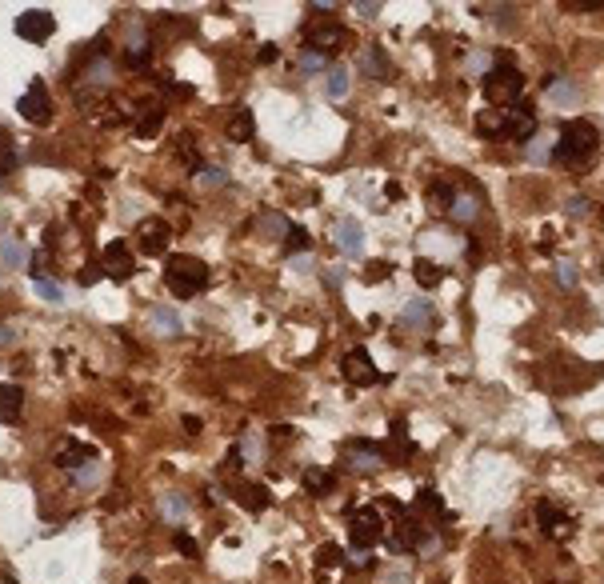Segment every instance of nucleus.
<instances>
[{
	"mask_svg": "<svg viewBox=\"0 0 604 584\" xmlns=\"http://www.w3.org/2000/svg\"><path fill=\"white\" fill-rule=\"evenodd\" d=\"M352 44L349 29H340V24H317V29H308V49L312 52H344Z\"/></svg>",
	"mask_w": 604,
	"mask_h": 584,
	"instance_id": "nucleus-7",
	"label": "nucleus"
},
{
	"mask_svg": "<svg viewBox=\"0 0 604 584\" xmlns=\"http://www.w3.org/2000/svg\"><path fill=\"white\" fill-rule=\"evenodd\" d=\"M564 8H576V13H596V8H604V0H564Z\"/></svg>",
	"mask_w": 604,
	"mask_h": 584,
	"instance_id": "nucleus-35",
	"label": "nucleus"
},
{
	"mask_svg": "<svg viewBox=\"0 0 604 584\" xmlns=\"http://www.w3.org/2000/svg\"><path fill=\"white\" fill-rule=\"evenodd\" d=\"M160 120H164V113H160V108H148V116H141L136 132H141V136H152V132L160 129Z\"/></svg>",
	"mask_w": 604,
	"mask_h": 584,
	"instance_id": "nucleus-27",
	"label": "nucleus"
},
{
	"mask_svg": "<svg viewBox=\"0 0 604 584\" xmlns=\"http://www.w3.org/2000/svg\"><path fill=\"white\" fill-rule=\"evenodd\" d=\"M301 65H304V72H320V68H324V56H320V52H312V49H308V52H304V56H301Z\"/></svg>",
	"mask_w": 604,
	"mask_h": 584,
	"instance_id": "nucleus-34",
	"label": "nucleus"
},
{
	"mask_svg": "<svg viewBox=\"0 0 604 584\" xmlns=\"http://www.w3.org/2000/svg\"><path fill=\"white\" fill-rule=\"evenodd\" d=\"M152 325H157L160 332H173V336L180 332V321H176V312H168V309H157V312H152Z\"/></svg>",
	"mask_w": 604,
	"mask_h": 584,
	"instance_id": "nucleus-25",
	"label": "nucleus"
},
{
	"mask_svg": "<svg viewBox=\"0 0 604 584\" xmlns=\"http://www.w3.org/2000/svg\"><path fill=\"white\" fill-rule=\"evenodd\" d=\"M20 408H24V392L16 389V384H0V421L4 424L16 421Z\"/></svg>",
	"mask_w": 604,
	"mask_h": 584,
	"instance_id": "nucleus-15",
	"label": "nucleus"
},
{
	"mask_svg": "<svg viewBox=\"0 0 604 584\" xmlns=\"http://www.w3.org/2000/svg\"><path fill=\"white\" fill-rule=\"evenodd\" d=\"M328 97L333 100L349 97V72H344V68H333V72H328Z\"/></svg>",
	"mask_w": 604,
	"mask_h": 584,
	"instance_id": "nucleus-23",
	"label": "nucleus"
},
{
	"mask_svg": "<svg viewBox=\"0 0 604 584\" xmlns=\"http://www.w3.org/2000/svg\"><path fill=\"white\" fill-rule=\"evenodd\" d=\"M16 113L24 116L29 124H48L52 120V97H48V84L45 81H32L20 100H16Z\"/></svg>",
	"mask_w": 604,
	"mask_h": 584,
	"instance_id": "nucleus-4",
	"label": "nucleus"
},
{
	"mask_svg": "<svg viewBox=\"0 0 604 584\" xmlns=\"http://www.w3.org/2000/svg\"><path fill=\"white\" fill-rule=\"evenodd\" d=\"M132 273H136V260H132V252H128V244L125 241H112L109 248H104V276H112V280H128Z\"/></svg>",
	"mask_w": 604,
	"mask_h": 584,
	"instance_id": "nucleus-11",
	"label": "nucleus"
},
{
	"mask_svg": "<svg viewBox=\"0 0 604 584\" xmlns=\"http://www.w3.org/2000/svg\"><path fill=\"white\" fill-rule=\"evenodd\" d=\"M16 36L20 40H29V44H40V40H48V36L56 33V20H52V13H45V8H29V13H20L16 17Z\"/></svg>",
	"mask_w": 604,
	"mask_h": 584,
	"instance_id": "nucleus-6",
	"label": "nucleus"
},
{
	"mask_svg": "<svg viewBox=\"0 0 604 584\" xmlns=\"http://www.w3.org/2000/svg\"><path fill=\"white\" fill-rule=\"evenodd\" d=\"M276 56H280V52H276V44H264V49H260V56H256V60H260V65H269V60H276Z\"/></svg>",
	"mask_w": 604,
	"mask_h": 584,
	"instance_id": "nucleus-42",
	"label": "nucleus"
},
{
	"mask_svg": "<svg viewBox=\"0 0 604 584\" xmlns=\"http://www.w3.org/2000/svg\"><path fill=\"white\" fill-rule=\"evenodd\" d=\"M424 200H429L432 212H448V209H452V200H456V188H452L448 180H432L429 193H424Z\"/></svg>",
	"mask_w": 604,
	"mask_h": 584,
	"instance_id": "nucleus-14",
	"label": "nucleus"
},
{
	"mask_svg": "<svg viewBox=\"0 0 604 584\" xmlns=\"http://www.w3.org/2000/svg\"><path fill=\"white\" fill-rule=\"evenodd\" d=\"M0 257H4V264H20V260H24V248H20V244H13V241H4Z\"/></svg>",
	"mask_w": 604,
	"mask_h": 584,
	"instance_id": "nucleus-33",
	"label": "nucleus"
},
{
	"mask_svg": "<svg viewBox=\"0 0 604 584\" xmlns=\"http://www.w3.org/2000/svg\"><path fill=\"white\" fill-rule=\"evenodd\" d=\"M340 368H344V376H349L352 384H360V389L381 380V373H376V364H372V357H368L365 348H352L349 357H344V364H340Z\"/></svg>",
	"mask_w": 604,
	"mask_h": 584,
	"instance_id": "nucleus-10",
	"label": "nucleus"
},
{
	"mask_svg": "<svg viewBox=\"0 0 604 584\" xmlns=\"http://www.w3.org/2000/svg\"><path fill=\"white\" fill-rule=\"evenodd\" d=\"M208 280H212V273H208V264L200 257L176 252V257H168V264H164V284H168V292L180 296V300L200 296V292L208 289Z\"/></svg>",
	"mask_w": 604,
	"mask_h": 584,
	"instance_id": "nucleus-2",
	"label": "nucleus"
},
{
	"mask_svg": "<svg viewBox=\"0 0 604 584\" xmlns=\"http://www.w3.org/2000/svg\"><path fill=\"white\" fill-rule=\"evenodd\" d=\"M384 536V520L376 508H356L349 520V540L356 544V549H372L376 540Z\"/></svg>",
	"mask_w": 604,
	"mask_h": 584,
	"instance_id": "nucleus-5",
	"label": "nucleus"
},
{
	"mask_svg": "<svg viewBox=\"0 0 604 584\" xmlns=\"http://www.w3.org/2000/svg\"><path fill=\"white\" fill-rule=\"evenodd\" d=\"M100 276H104V264H88V268L80 273V284H96Z\"/></svg>",
	"mask_w": 604,
	"mask_h": 584,
	"instance_id": "nucleus-36",
	"label": "nucleus"
},
{
	"mask_svg": "<svg viewBox=\"0 0 604 584\" xmlns=\"http://www.w3.org/2000/svg\"><path fill=\"white\" fill-rule=\"evenodd\" d=\"M557 276H560V284H576V273H573V264H560V268H557Z\"/></svg>",
	"mask_w": 604,
	"mask_h": 584,
	"instance_id": "nucleus-41",
	"label": "nucleus"
},
{
	"mask_svg": "<svg viewBox=\"0 0 604 584\" xmlns=\"http://www.w3.org/2000/svg\"><path fill=\"white\" fill-rule=\"evenodd\" d=\"M432 316V305H424V300H413L408 309H404V325H424Z\"/></svg>",
	"mask_w": 604,
	"mask_h": 584,
	"instance_id": "nucleus-24",
	"label": "nucleus"
},
{
	"mask_svg": "<svg viewBox=\"0 0 604 584\" xmlns=\"http://www.w3.org/2000/svg\"><path fill=\"white\" fill-rule=\"evenodd\" d=\"M272 437H276V440H292V428H288V424H276V428H272Z\"/></svg>",
	"mask_w": 604,
	"mask_h": 584,
	"instance_id": "nucleus-43",
	"label": "nucleus"
},
{
	"mask_svg": "<svg viewBox=\"0 0 604 584\" xmlns=\"http://www.w3.org/2000/svg\"><path fill=\"white\" fill-rule=\"evenodd\" d=\"M360 241H365V236H360V225L344 216V220L336 225V244H340V252H349V257H360Z\"/></svg>",
	"mask_w": 604,
	"mask_h": 584,
	"instance_id": "nucleus-13",
	"label": "nucleus"
},
{
	"mask_svg": "<svg viewBox=\"0 0 604 584\" xmlns=\"http://www.w3.org/2000/svg\"><path fill=\"white\" fill-rule=\"evenodd\" d=\"M365 72H376V76H388V65H384V56H381V49H372L365 56Z\"/></svg>",
	"mask_w": 604,
	"mask_h": 584,
	"instance_id": "nucleus-31",
	"label": "nucleus"
},
{
	"mask_svg": "<svg viewBox=\"0 0 604 584\" xmlns=\"http://www.w3.org/2000/svg\"><path fill=\"white\" fill-rule=\"evenodd\" d=\"M125 60H128V65H132V68H141L144 60H148V44H128Z\"/></svg>",
	"mask_w": 604,
	"mask_h": 584,
	"instance_id": "nucleus-32",
	"label": "nucleus"
},
{
	"mask_svg": "<svg viewBox=\"0 0 604 584\" xmlns=\"http://www.w3.org/2000/svg\"><path fill=\"white\" fill-rule=\"evenodd\" d=\"M420 508H440V496L432 488H420Z\"/></svg>",
	"mask_w": 604,
	"mask_h": 584,
	"instance_id": "nucleus-38",
	"label": "nucleus"
},
{
	"mask_svg": "<svg viewBox=\"0 0 604 584\" xmlns=\"http://www.w3.org/2000/svg\"><path fill=\"white\" fill-rule=\"evenodd\" d=\"M304 485L312 488L317 496H324V492H328V488H333L336 480H333V476H328L324 469H304Z\"/></svg>",
	"mask_w": 604,
	"mask_h": 584,
	"instance_id": "nucleus-19",
	"label": "nucleus"
},
{
	"mask_svg": "<svg viewBox=\"0 0 604 584\" xmlns=\"http://www.w3.org/2000/svg\"><path fill=\"white\" fill-rule=\"evenodd\" d=\"M200 180L216 188V184H224V168H200Z\"/></svg>",
	"mask_w": 604,
	"mask_h": 584,
	"instance_id": "nucleus-37",
	"label": "nucleus"
},
{
	"mask_svg": "<svg viewBox=\"0 0 604 584\" xmlns=\"http://www.w3.org/2000/svg\"><path fill=\"white\" fill-rule=\"evenodd\" d=\"M176 549L184 552V556H192V560H196V544H192V540H189L184 533H176Z\"/></svg>",
	"mask_w": 604,
	"mask_h": 584,
	"instance_id": "nucleus-39",
	"label": "nucleus"
},
{
	"mask_svg": "<svg viewBox=\"0 0 604 584\" xmlns=\"http://www.w3.org/2000/svg\"><path fill=\"white\" fill-rule=\"evenodd\" d=\"M36 292H40V296H45V300H52V305H61V300H64V292H61V284H52V280H45V276H40V280H36Z\"/></svg>",
	"mask_w": 604,
	"mask_h": 584,
	"instance_id": "nucleus-29",
	"label": "nucleus"
},
{
	"mask_svg": "<svg viewBox=\"0 0 604 584\" xmlns=\"http://www.w3.org/2000/svg\"><path fill=\"white\" fill-rule=\"evenodd\" d=\"M596 148H601V132L592 129L589 120H569L557 136L553 156L569 168H585L589 161H596Z\"/></svg>",
	"mask_w": 604,
	"mask_h": 584,
	"instance_id": "nucleus-1",
	"label": "nucleus"
},
{
	"mask_svg": "<svg viewBox=\"0 0 604 584\" xmlns=\"http://www.w3.org/2000/svg\"><path fill=\"white\" fill-rule=\"evenodd\" d=\"M93 456L96 453H93V448H84V444H68V448L56 456V464H61V469H72L77 460H93Z\"/></svg>",
	"mask_w": 604,
	"mask_h": 584,
	"instance_id": "nucleus-21",
	"label": "nucleus"
},
{
	"mask_svg": "<svg viewBox=\"0 0 604 584\" xmlns=\"http://www.w3.org/2000/svg\"><path fill=\"white\" fill-rule=\"evenodd\" d=\"M537 517H541L544 533H560V524H564V517L557 512V504H553V501H541V508H537Z\"/></svg>",
	"mask_w": 604,
	"mask_h": 584,
	"instance_id": "nucleus-20",
	"label": "nucleus"
},
{
	"mask_svg": "<svg viewBox=\"0 0 604 584\" xmlns=\"http://www.w3.org/2000/svg\"><path fill=\"white\" fill-rule=\"evenodd\" d=\"M168 241H173V228L164 225V220H157V216H148V220L136 228V244H141L144 257H160V252L168 248Z\"/></svg>",
	"mask_w": 604,
	"mask_h": 584,
	"instance_id": "nucleus-8",
	"label": "nucleus"
},
{
	"mask_svg": "<svg viewBox=\"0 0 604 584\" xmlns=\"http://www.w3.org/2000/svg\"><path fill=\"white\" fill-rule=\"evenodd\" d=\"M237 501L244 504V508H253V512H264L272 496H269V488H264V485H244L237 492Z\"/></svg>",
	"mask_w": 604,
	"mask_h": 584,
	"instance_id": "nucleus-16",
	"label": "nucleus"
},
{
	"mask_svg": "<svg viewBox=\"0 0 604 584\" xmlns=\"http://www.w3.org/2000/svg\"><path fill=\"white\" fill-rule=\"evenodd\" d=\"M413 273H416V284H424V289H432V284H440V280H445V268H440L436 260H424V257L413 264Z\"/></svg>",
	"mask_w": 604,
	"mask_h": 584,
	"instance_id": "nucleus-17",
	"label": "nucleus"
},
{
	"mask_svg": "<svg viewBox=\"0 0 604 584\" xmlns=\"http://www.w3.org/2000/svg\"><path fill=\"white\" fill-rule=\"evenodd\" d=\"M388 273H392V264H388V260H368L365 280H368V284H381V280H384Z\"/></svg>",
	"mask_w": 604,
	"mask_h": 584,
	"instance_id": "nucleus-26",
	"label": "nucleus"
},
{
	"mask_svg": "<svg viewBox=\"0 0 604 584\" xmlns=\"http://www.w3.org/2000/svg\"><path fill=\"white\" fill-rule=\"evenodd\" d=\"M477 129L484 132V136H504V113H484L477 120Z\"/></svg>",
	"mask_w": 604,
	"mask_h": 584,
	"instance_id": "nucleus-22",
	"label": "nucleus"
},
{
	"mask_svg": "<svg viewBox=\"0 0 604 584\" xmlns=\"http://www.w3.org/2000/svg\"><path fill=\"white\" fill-rule=\"evenodd\" d=\"M224 132H228V140H253V132H256V120L248 108H237V113L228 116V124H224Z\"/></svg>",
	"mask_w": 604,
	"mask_h": 584,
	"instance_id": "nucleus-12",
	"label": "nucleus"
},
{
	"mask_svg": "<svg viewBox=\"0 0 604 584\" xmlns=\"http://www.w3.org/2000/svg\"><path fill=\"white\" fill-rule=\"evenodd\" d=\"M448 212H452L456 220H472V216H477V204H472V200H464V196H456V200H452V209H448Z\"/></svg>",
	"mask_w": 604,
	"mask_h": 584,
	"instance_id": "nucleus-28",
	"label": "nucleus"
},
{
	"mask_svg": "<svg viewBox=\"0 0 604 584\" xmlns=\"http://www.w3.org/2000/svg\"><path fill=\"white\" fill-rule=\"evenodd\" d=\"M285 248H288V252H308V248H312V236H308V228L288 225V228H285Z\"/></svg>",
	"mask_w": 604,
	"mask_h": 584,
	"instance_id": "nucleus-18",
	"label": "nucleus"
},
{
	"mask_svg": "<svg viewBox=\"0 0 604 584\" xmlns=\"http://www.w3.org/2000/svg\"><path fill=\"white\" fill-rule=\"evenodd\" d=\"M532 132H537V113H532V104H512L509 113H504V136L528 145Z\"/></svg>",
	"mask_w": 604,
	"mask_h": 584,
	"instance_id": "nucleus-9",
	"label": "nucleus"
},
{
	"mask_svg": "<svg viewBox=\"0 0 604 584\" xmlns=\"http://www.w3.org/2000/svg\"><path fill=\"white\" fill-rule=\"evenodd\" d=\"M317 560H320L324 568H333V565H340V560H344V549H336V544H324V549L317 552Z\"/></svg>",
	"mask_w": 604,
	"mask_h": 584,
	"instance_id": "nucleus-30",
	"label": "nucleus"
},
{
	"mask_svg": "<svg viewBox=\"0 0 604 584\" xmlns=\"http://www.w3.org/2000/svg\"><path fill=\"white\" fill-rule=\"evenodd\" d=\"M520 92H525V76H520L512 65H496V68L484 72V97H488V104L509 108V104L520 100Z\"/></svg>",
	"mask_w": 604,
	"mask_h": 584,
	"instance_id": "nucleus-3",
	"label": "nucleus"
},
{
	"mask_svg": "<svg viewBox=\"0 0 604 584\" xmlns=\"http://www.w3.org/2000/svg\"><path fill=\"white\" fill-rule=\"evenodd\" d=\"M45 264H48V252H36V257H32V276H36V280L45 273Z\"/></svg>",
	"mask_w": 604,
	"mask_h": 584,
	"instance_id": "nucleus-40",
	"label": "nucleus"
}]
</instances>
